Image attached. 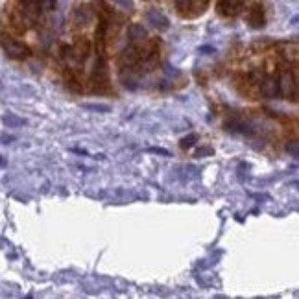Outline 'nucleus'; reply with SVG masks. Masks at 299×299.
Here are the masks:
<instances>
[{
  "mask_svg": "<svg viewBox=\"0 0 299 299\" xmlns=\"http://www.w3.org/2000/svg\"><path fill=\"white\" fill-rule=\"evenodd\" d=\"M0 46L2 50L6 52V55L11 59H18V61H23V59H28L30 55L33 54V50L26 45V43L18 41L17 37L9 35L6 33L4 30L0 32Z\"/></svg>",
  "mask_w": 299,
  "mask_h": 299,
  "instance_id": "obj_1",
  "label": "nucleus"
},
{
  "mask_svg": "<svg viewBox=\"0 0 299 299\" xmlns=\"http://www.w3.org/2000/svg\"><path fill=\"white\" fill-rule=\"evenodd\" d=\"M236 8H238V0H220V11L223 15L236 13Z\"/></svg>",
  "mask_w": 299,
  "mask_h": 299,
  "instance_id": "obj_3",
  "label": "nucleus"
},
{
  "mask_svg": "<svg viewBox=\"0 0 299 299\" xmlns=\"http://www.w3.org/2000/svg\"><path fill=\"white\" fill-rule=\"evenodd\" d=\"M117 4H120L122 8H132V0H113Z\"/></svg>",
  "mask_w": 299,
  "mask_h": 299,
  "instance_id": "obj_5",
  "label": "nucleus"
},
{
  "mask_svg": "<svg viewBox=\"0 0 299 299\" xmlns=\"http://www.w3.org/2000/svg\"><path fill=\"white\" fill-rule=\"evenodd\" d=\"M146 17H148L150 23L154 24L155 28H159V30H164V28H168V18L164 17L163 13H159V11H155V9L148 11V13H146Z\"/></svg>",
  "mask_w": 299,
  "mask_h": 299,
  "instance_id": "obj_2",
  "label": "nucleus"
},
{
  "mask_svg": "<svg viewBox=\"0 0 299 299\" xmlns=\"http://www.w3.org/2000/svg\"><path fill=\"white\" fill-rule=\"evenodd\" d=\"M196 0H174V4L177 6L179 11H186V9H191L194 6Z\"/></svg>",
  "mask_w": 299,
  "mask_h": 299,
  "instance_id": "obj_4",
  "label": "nucleus"
}]
</instances>
